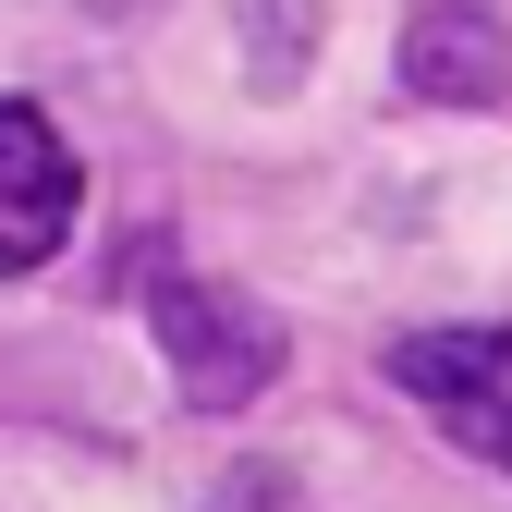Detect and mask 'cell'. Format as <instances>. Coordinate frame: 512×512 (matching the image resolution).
I'll return each mask as SVG.
<instances>
[{
  "label": "cell",
  "instance_id": "cell-4",
  "mask_svg": "<svg viewBox=\"0 0 512 512\" xmlns=\"http://www.w3.org/2000/svg\"><path fill=\"white\" fill-rule=\"evenodd\" d=\"M512 86V37L488 0H415V25H403V98L427 110H488Z\"/></svg>",
  "mask_w": 512,
  "mask_h": 512
},
{
  "label": "cell",
  "instance_id": "cell-2",
  "mask_svg": "<svg viewBox=\"0 0 512 512\" xmlns=\"http://www.w3.org/2000/svg\"><path fill=\"white\" fill-rule=\"evenodd\" d=\"M391 378L439 415V439L512 476V330H415Z\"/></svg>",
  "mask_w": 512,
  "mask_h": 512
},
{
  "label": "cell",
  "instance_id": "cell-3",
  "mask_svg": "<svg viewBox=\"0 0 512 512\" xmlns=\"http://www.w3.org/2000/svg\"><path fill=\"white\" fill-rule=\"evenodd\" d=\"M74 208H86L74 147H61L25 98H0V281H13V269H37V256H61Z\"/></svg>",
  "mask_w": 512,
  "mask_h": 512
},
{
  "label": "cell",
  "instance_id": "cell-6",
  "mask_svg": "<svg viewBox=\"0 0 512 512\" xmlns=\"http://www.w3.org/2000/svg\"><path fill=\"white\" fill-rule=\"evenodd\" d=\"M196 512H305V488H293V464H232Z\"/></svg>",
  "mask_w": 512,
  "mask_h": 512
},
{
  "label": "cell",
  "instance_id": "cell-1",
  "mask_svg": "<svg viewBox=\"0 0 512 512\" xmlns=\"http://www.w3.org/2000/svg\"><path fill=\"white\" fill-rule=\"evenodd\" d=\"M147 330H159V354H171V378H183L196 415H232V403H256L281 378V317L256 293H232V281H159Z\"/></svg>",
  "mask_w": 512,
  "mask_h": 512
},
{
  "label": "cell",
  "instance_id": "cell-5",
  "mask_svg": "<svg viewBox=\"0 0 512 512\" xmlns=\"http://www.w3.org/2000/svg\"><path fill=\"white\" fill-rule=\"evenodd\" d=\"M317 25H330V0H244V61H256V86H293L305 49H317Z\"/></svg>",
  "mask_w": 512,
  "mask_h": 512
}]
</instances>
